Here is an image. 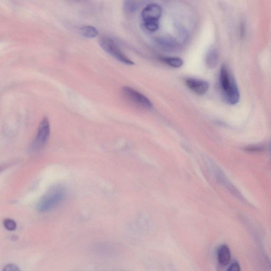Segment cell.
Instances as JSON below:
<instances>
[{"mask_svg": "<svg viewBox=\"0 0 271 271\" xmlns=\"http://www.w3.org/2000/svg\"><path fill=\"white\" fill-rule=\"evenodd\" d=\"M125 271L117 270V271Z\"/></svg>", "mask_w": 271, "mask_h": 271, "instance_id": "obj_20", "label": "cell"}, {"mask_svg": "<svg viewBox=\"0 0 271 271\" xmlns=\"http://www.w3.org/2000/svg\"><path fill=\"white\" fill-rule=\"evenodd\" d=\"M161 60L169 67L174 68H180L183 65V60L179 58H175V57L162 58Z\"/></svg>", "mask_w": 271, "mask_h": 271, "instance_id": "obj_13", "label": "cell"}, {"mask_svg": "<svg viewBox=\"0 0 271 271\" xmlns=\"http://www.w3.org/2000/svg\"><path fill=\"white\" fill-rule=\"evenodd\" d=\"M162 15V9L158 4L151 3L146 5L141 12L144 23L159 22Z\"/></svg>", "mask_w": 271, "mask_h": 271, "instance_id": "obj_6", "label": "cell"}, {"mask_svg": "<svg viewBox=\"0 0 271 271\" xmlns=\"http://www.w3.org/2000/svg\"><path fill=\"white\" fill-rule=\"evenodd\" d=\"M227 271H240V267L239 263L237 262H234L228 269Z\"/></svg>", "mask_w": 271, "mask_h": 271, "instance_id": "obj_19", "label": "cell"}, {"mask_svg": "<svg viewBox=\"0 0 271 271\" xmlns=\"http://www.w3.org/2000/svg\"><path fill=\"white\" fill-rule=\"evenodd\" d=\"M217 258L220 265L226 266L229 265L231 259L230 249L226 245H221L217 251Z\"/></svg>", "mask_w": 271, "mask_h": 271, "instance_id": "obj_9", "label": "cell"}, {"mask_svg": "<svg viewBox=\"0 0 271 271\" xmlns=\"http://www.w3.org/2000/svg\"><path fill=\"white\" fill-rule=\"evenodd\" d=\"M99 44L105 52L117 61L125 65H134V63L126 56L116 42L111 38L106 37H102L99 40Z\"/></svg>", "mask_w": 271, "mask_h": 271, "instance_id": "obj_3", "label": "cell"}, {"mask_svg": "<svg viewBox=\"0 0 271 271\" xmlns=\"http://www.w3.org/2000/svg\"><path fill=\"white\" fill-rule=\"evenodd\" d=\"M144 25L146 29L151 32H155L158 31L160 28L159 22L144 23Z\"/></svg>", "mask_w": 271, "mask_h": 271, "instance_id": "obj_17", "label": "cell"}, {"mask_svg": "<svg viewBox=\"0 0 271 271\" xmlns=\"http://www.w3.org/2000/svg\"><path fill=\"white\" fill-rule=\"evenodd\" d=\"M2 271H21L20 269L16 265H14L12 263H9L6 265Z\"/></svg>", "mask_w": 271, "mask_h": 271, "instance_id": "obj_18", "label": "cell"}, {"mask_svg": "<svg viewBox=\"0 0 271 271\" xmlns=\"http://www.w3.org/2000/svg\"><path fill=\"white\" fill-rule=\"evenodd\" d=\"M158 44L163 49L167 51H172L177 47L176 41L172 38L168 37L160 38L158 40Z\"/></svg>", "mask_w": 271, "mask_h": 271, "instance_id": "obj_12", "label": "cell"}, {"mask_svg": "<svg viewBox=\"0 0 271 271\" xmlns=\"http://www.w3.org/2000/svg\"><path fill=\"white\" fill-rule=\"evenodd\" d=\"M65 197V190L61 187H55L41 198L37 204V209L42 212L51 211L58 206Z\"/></svg>", "mask_w": 271, "mask_h": 271, "instance_id": "obj_2", "label": "cell"}, {"mask_svg": "<svg viewBox=\"0 0 271 271\" xmlns=\"http://www.w3.org/2000/svg\"><path fill=\"white\" fill-rule=\"evenodd\" d=\"M265 150V147L262 145H251L245 148V151L249 153H259Z\"/></svg>", "mask_w": 271, "mask_h": 271, "instance_id": "obj_16", "label": "cell"}, {"mask_svg": "<svg viewBox=\"0 0 271 271\" xmlns=\"http://www.w3.org/2000/svg\"><path fill=\"white\" fill-rule=\"evenodd\" d=\"M216 176L217 178L218 181L222 184L235 197L238 199L239 201L246 204H249L246 199L240 193V192L235 187L234 185L228 179L225 174L218 168L215 170Z\"/></svg>", "mask_w": 271, "mask_h": 271, "instance_id": "obj_7", "label": "cell"}, {"mask_svg": "<svg viewBox=\"0 0 271 271\" xmlns=\"http://www.w3.org/2000/svg\"><path fill=\"white\" fill-rule=\"evenodd\" d=\"M123 94L130 101L145 109H151L153 104L148 98L139 91L129 87H124Z\"/></svg>", "mask_w": 271, "mask_h": 271, "instance_id": "obj_5", "label": "cell"}, {"mask_svg": "<svg viewBox=\"0 0 271 271\" xmlns=\"http://www.w3.org/2000/svg\"><path fill=\"white\" fill-rule=\"evenodd\" d=\"M79 33L84 38H94L98 36L99 32L95 27L83 26L79 28Z\"/></svg>", "mask_w": 271, "mask_h": 271, "instance_id": "obj_11", "label": "cell"}, {"mask_svg": "<svg viewBox=\"0 0 271 271\" xmlns=\"http://www.w3.org/2000/svg\"><path fill=\"white\" fill-rule=\"evenodd\" d=\"M219 82L226 102L232 105L237 104L240 99L239 91L232 73L225 65L221 68Z\"/></svg>", "mask_w": 271, "mask_h": 271, "instance_id": "obj_1", "label": "cell"}, {"mask_svg": "<svg viewBox=\"0 0 271 271\" xmlns=\"http://www.w3.org/2000/svg\"><path fill=\"white\" fill-rule=\"evenodd\" d=\"M185 83L188 88L199 96L204 95L209 89V84L207 82L198 78H187Z\"/></svg>", "mask_w": 271, "mask_h": 271, "instance_id": "obj_8", "label": "cell"}, {"mask_svg": "<svg viewBox=\"0 0 271 271\" xmlns=\"http://www.w3.org/2000/svg\"><path fill=\"white\" fill-rule=\"evenodd\" d=\"M139 5V1H127L124 3V9L128 13H132L137 10Z\"/></svg>", "mask_w": 271, "mask_h": 271, "instance_id": "obj_14", "label": "cell"}, {"mask_svg": "<svg viewBox=\"0 0 271 271\" xmlns=\"http://www.w3.org/2000/svg\"><path fill=\"white\" fill-rule=\"evenodd\" d=\"M49 121L47 117L42 119L38 127L36 136L33 142L32 147L34 150H39L44 146L48 140L50 136Z\"/></svg>", "mask_w": 271, "mask_h": 271, "instance_id": "obj_4", "label": "cell"}, {"mask_svg": "<svg viewBox=\"0 0 271 271\" xmlns=\"http://www.w3.org/2000/svg\"><path fill=\"white\" fill-rule=\"evenodd\" d=\"M3 225L6 230L8 231H14L17 229V224L15 220L10 218L4 220Z\"/></svg>", "mask_w": 271, "mask_h": 271, "instance_id": "obj_15", "label": "cell"}, {"mask_svg": "<svg viewBox=\"0 0 271 271\" xmlns=\"http://www.w3.org/2000/svg\"><path fill=\"white\" fill-rule=\"evenodd\" d=\"M219 62V53L215 48H211L206 54V65L209 68H212L217 65Z\"/></svg>", "mask_w": 271, "mask_h": 271, "instance_id": "obj_10", "label": "cell"}]
</instances>
